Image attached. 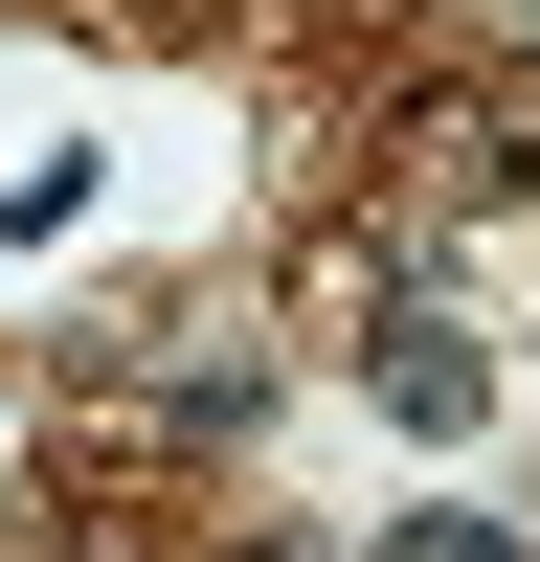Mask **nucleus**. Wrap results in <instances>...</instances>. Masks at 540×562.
<instances>
[{
	"label": "nucleus",
	"mask_w": 540,
	"mask_h": 562,
	"mask_svg": "<svg viewBox=\"0 0 540 562\" xmlns=\"http://www.w3.org/2000/svg\"><path fill=\"white\" fill-rule=\"evenodd\" d=\"M473 113L518 135V180H540V45H495V68H473Z\"/></svg>",
	"instance_id": "2"
},
{
	"label": "nucleus",
	"mask_w": 540,
	"mask_h": 562,
	"mask_svg": "<svg viewBox=\"0 0 540 562\" xmlns=\"http://www.w3.org/2000/svg\"><path fill=\"white\" fill-rule=\"evenodd\" d=\"M383 562H518V518H405Z\"/></svg>",
	"instance_id": "3"
},
{
	"label": "nucleus",
	"mask_w": 540,
	"mask_h": 562,
	"mask_svg": "<svg viewBox=\"0 0 540 562\" xmlns=\"http://www.w3.org/2000/svg\"><path fill=\"white\" fill-rule=\"evenodd\" d=\"M360 383H383V428H473L495 360H473V315H450V293H405V315H360Z\"/></svg>",
	"instance_id": "1"
}]
</instances>
